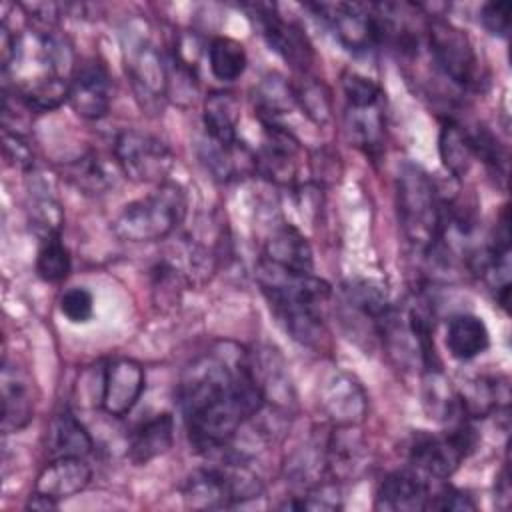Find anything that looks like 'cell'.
I'll list each match as a JSON object with an SVG mask.
<instances>
[{
    "mask_svg": "<svg viewBox=\"0 0 512 512\" xmlns=\"http://www.w3.org/2000/svg\"><path fill=\"white\" fill-rule=\"evenodd\" d=\"M178 400L190 442L202 452L226 448L264 406L250 352L222 342L196 358L182 374Z\"/></svg>",
    "mask_w": 512,
    "mask_h": 512,
    "instance_id": "obj_1",
    "label": "cell"
},
{
    "mask_svg": "<svg viewBox=\"0 0 512 512\" xmlns=\"http://www.w3.org/2000/svg\"><path fill=\"white\" fill-rule=\"evenodd\" d=\"M74 72L72 46L54 28L32 26L14 34L12 50L2 58L4 86L12 84L30 112H50L68 100Z\"/></svg>",
    "mask_w": 512,
    "mask_h": 512,
    "instance_id": "obj_2",
    "label": "cell"
},
{
    "mask_svg": "<svg viewBox=\"0 0 512 512\" xmlns=\"http://www.w3.org/2000/svg\"><path fill=\"white\" fill-rule=\"evenodd\" d=\"M256 280L284 330L300 344L316 346L324 336V306L330 286L312 274H294L260 258Z\"/></svg>",
    "mask_w": 512,
    "mask_h": 512,
    "instance_id": "obj_3",
    "label": "cell"
},
{
    "mask_svg": "<svg viewBox=\"0 0 512 512\" xmlns=\"http://www.w3.org/2000/svg\"><path fill=\"white\" fill-rule=\"evenodd\" d=\"M398 220L408 242L430 252L442 232L444 202L430 176L416 164H404L396 176Z\"/></svg>",
    "mask_w": 512,
    "mask_h": 512,
    "instance_id": "obj_4",
    "label": "cell"
},
{
    "mask_svg": "<svg viewBox=\"0 0 512 512\" xmlns=\"http://www.w3.org/2000/svg\"><path fill=\"white\" fill-rule=\"evenodd\" d=\"M186 210V192L174 182H162L152 194L126 204L114 218L112 232L132 244L158 242L184 222Z\"/></svg>",
    "mask_w": 512,
    "mask_h": 512,
    "instance_id": "obj_5",
    "label": "cell"
},
{
    "mask_svg": "<svg viewBox=\"0 0 512 512\" xmlns=\"http://www.w3.org/2000/svg\"><path fill=\"white\" fill-rule=\"evenodd\" d=\"M476 446V432L464 416L450 424L444 434L420 432L410 444V464L426 476L446 480Z\"/></svg>",
    "mask_w": 512,
    "mask_h": 512,
    "instance_id": "obj_6",
    "label": "cell"
},
{
    "mask_svg": "<svg viewBox=\"0 0 512 512\" xmlns=\"http://www.w3.org/2000/svg\"><path fill=\"white\" fill-rule=\"evenodd\" d=\"M426 36L432 58L446 78L462 88H470L478 82V56L470 38L458 26L444 18H430Z\"/></svg>",
    "mask_w": 512,
    "mask_h": 512,
    "instance_id": "obj_7",
    "label": "cell"
},
{
    "mask_svg": "<svg viewBox=\"0 0 512 512\" xmlns=\"http://www.w3.org/2000/svg\"><path fill=\"white\" fill-rule=\"evenodd\" d=\"M114 156L122 174L134 182H162L174 162L162 140L140 130H122L114 140Z\"/></svg>",
    "mask_w": 512,
    "mask_h": 512,
    "instance_id": "obj_8",
    "label": "cell"
},
{
    "mask_svg": "<svg viewBox=\"0 0 512 512\" xmlns=\"http://www.w3.org/2000/svg\"><path fill=\"white\" fill-rule=\"evenodd\" d=\"M326 20L338 42L354 52L368 54L380 44V30L374 6L366 4H318L314 6Z\"/></svg>",
    "mask_w": 512,
    "mask_h": 512,
    "instance_id": "obj_9",
    "label": "cell"
},
{
    "mask_svg": "<svg viewBox=\"0 0 512 512\" xmlns=\"http://www.w3.org/2000/svg\"><path fill=\"white\" fill-rule=\"evenodd\" d=\"M318 402L336 428H356L368 414V396L348 372L330 374L320 386Z\"/></svg>",
    "mask_w": 512,
    "mask_h": 512,
    "instance_id": "obj_10",
    "label": "cell"
},
{
    "mask_svg": "<svg viewBox=\"0 0 512 512\" xmlns=\"http://www.w3.org/2000/svg\"><path fill=\"white\" fill-rule=\"evenodd\" d=\"M126 72L138 98L154 100L168 96L170 68L162 52L144 36L132 40L126 48Z\"/></svg>",
    "mask_w": 512,
    "mask_h": 512,
    "instance_id": "obj_11",
    "label": "cell"
},
{
    "mask_svg": "<svg viewBox=\"0 0 512 512\" xmlns=\"http://www.w3.org/2000/svg\"><path fill=\"white\" fill-rule=\"evenodd\" d=\"M146 386V374L140 362L132 358H116L106 364L102 374L100 404L114 418L126 416L140 400Z\"/></svg>",
    "mask_w": 512,
    "mask_h": 512,
    "instance_id": "obj_12",
    "label": "cell"
},
{
    "mask_svg": "<svg viewBox=\"0 0 512 512\" xmlns=\"http://www.w3.org/2000/svg\"><path fill=\"white\" fill-rule=\"evenodd\" d=\"M68 104L86 120H98L108 114L112 104V80L102 62L88 60L76 66L68 88Z\"/></svg>",
    "mask_w": 512,
    "mask_h": 512,
    "instance_id": "obj_13",
    "label": "cell"
},
{
    "mask_svg": "<svg viewBox=\"0 0 512 512\" xmlns=\"http://www.w3.org/2000/svg\"><path fill=\"white\" fill-rule=\"evenodd\" d=\"M182 500L194 510H218L238 506L236 472L222 468H196L182 484Z\"/></svg>",
    "mask_w": 512,
    "mask_h": 512,
    "instance_id": "obj_14",
    "label": "cell"
},
{
    "mask_svg": "<svg viewBox=\"0 0 512 512\" xmlns=\"http://www.w3.org/2000/svg\"><path fill=\"white\" fill-rule=\"evenodd\" d=\"M264 144L256 154V172L276 184H292L298 172V140L282 124H264Z\"/></svg>",
    "mask_w": 512,
    "mask_h": 512,
    "instance_id": "obj_15",
    "label": "cell"
},
{
    "mask_svg": "<svg viewBox=\"0 0 512 512\" xmlns=\"http://www.w3.org/2000/svg\"><path fill=\"white\" fill-rule=\"evenodd\" d=\"M0 388H2V432L12 434L28 426V422L34 418V382L24 368L4 362Z\"/></svg>",
    "mask_w": 512,
    "mask_h": 512,
    "instance_id": "obj_16",
    "label": "cell"
},
{
    "mask_svg": "<svg viewBox=\"0 0 512 512\" xmlns=\"http://www.w3.org/2000/svg\"><path fill=\"white\" fill-rule=\"evenodd\" d=\"M250 368L264 404L290 412L296 404V394L282 356L272 348H260L250 354Z\"/></svg>",
    "mask_w": 512,
    "mask_h": 512,
    "instance_id": "obj_17",
    "label": "cell"
},
{
    "mask_svg": "<svg viewBox=\"0 0 512 512\" xmlns=\"http://www.w3.org/2000/svg\"><path fill=\"white\" fill-rule=\"evenodd\" d=\"M430 488L418 470H396L388 474L376 490V510L420 512L428 510Z\"/></svg>",
    "mask_w": 512,
    "mask_h": 512,
    "instance_id": "obj_18",
    "label": "cell"
},
{
    "mask_svg": "<svg viewBox=\"0 0 512 512\" xmlns=\"http://www.w3.org/2000/svg\"><path fill=\"white\" fill-rule=\"evenodd\" d=\"M258 24L270 50H274L292 68H308L314 58V50L300 26H296L294 22H286L272 10H258Z\"/></svg>",
    "mask_w": 512,
    "mask_h": 512,
    "instance_id": "obj_19",
    "label": "cell"
},
{
    "mask_svg": "<svg viewBox=\"0 0 512 512\" xmlns=\"http://www.w3.org/2000/svg\"><path fill=\"white\" fill-rule=\"evenodd\" d=\"M92 478L90 466L78 456L52 458L36 476L34 492L44 494L56 502L80 494Z\"/></svg>",
    "mask_w": 512,
    "mask_h": 512,
    "instance_id": "obj_20",
    "label": "cell"
},
{
    "mask_svg": "<svg viewBox=\"0 0 512 512\" xmlns=\"http://www.w3.org/2000/svg\"><path fill=\"white\" fill-rule=\"evenodd\" d=\"M262 260L294 274H312L314 268L312 248L306 236L290 224H284L272 232V236L266 240Z\"/></svg>",
    "mask_w": 512,
    "mask_h": 512,
    "instance_id": "obj_21",
    "label": "cell"
},
{
    "mask_svg": "<svg viewBox=\"0 0 512 512\" xmlns=\"http://www.w3.org/2000/svg\"><path fill=\"white\" fill-rule=\"evenodd\" d=\"M174 442V418L168 412L142 422L128 442V458L134 464H148L170 450Z\"/></svg>",
    "mask_w": 512,
    "mask_h": 512,
    "instance_id": "obj_22",
    "label": "cell"
},
{
    "mask_svg": "<svg viewBox=\"0 0 512 512\" xmlns=\"http://www.w3.org/2000/svg\"><path fill=\"white\" fill-rule=\"evenodd\" d=\"M202 160L214 178L224 182L256 172V154L240 140L218 144L208 138L202 150Z\"/></svg>",
    "mask_w": 512,
    "mask_h": 512,
    "instance_id": "obj_23",
    "label": "cell"
},
{
    "mask_svg": "<svg viewBox=\"0 0 512 512\" xmlns=\"http://www.w3.org/2000/svg\"><path fill=\"white\" fill-rule=\"evenodd\" d=\"M490 346V332L480 316L456 314L446 328V348L452 358L468 362L484 354Z\"/></svg>",
    "mask_w": 512,
    "mask_h": 512,
    "instance_id": "obj_24",
    "label": "cell"
},
{
    "mask_svg": "<svg viewBox=\"0 0 512 512\" xmlns=\"http://www.w3.org/2000/svg\"><path fill=\"white\" fill-rule=\"evenodd\" d=\"M422 404L430 418L440 422H456L466 416L460 394L454 390L450 380L444 376V372L438 368L424 370L422 380Z\"/></svg>",
    "mask_w": 512,
    "mask_h": 512,
    "instance_id": "obj_25",
    "label": "cell"
},
{
    "mask_svg": "<svg viewBox=\"0 0 512 512\" xmlns=\"http://www.w3.org/2000/svg\"><path fill=\"white\" fill-rule=\"evenodd\" d=\"M92 436L84 428V424L70 412H58L48 426V452L52 458L60 456H78L84 458L92 452Z\"/></svg>",
    "mask_w": 512,
    "mask_h": 512,
    "instance_id": "obj_26",
    "label": "cell"
},
{
    "mask_svg": "<svg viewBox=\"0 0 512 512\" xmlns=\"http://www.w3.org/2000/svg\"><path fill=\"white\" fill-rule=\"evenodd\" d=\"M204 128L210 140L230 144L238 140L236 128L240 120V102L232 92H212L204 102Z\"/></svg>",
    "mask_w": 512,
    "mask_h": 512,
    "instance_id": "obj_27",
    "label": "cell"
},
{
    "mask_svg": "<svg viewBox=\"0 0 512 512\" xmlns=\"http://www.w3.org/2000/svg\"><path fill=\"white\" fill-rule=\"evenodd\" d=\"M438 152L444 168L456 178L466 176L472 168V162L476 160L470 132H466L460 124L452 120L444 122L440 128Z\"/></svg>",
    "mask_w": 512,
    "mask_h": 512,
    "instance_id": "obj_28",
    "label": "cell"
},
{
    "mask_svg": "<svg viewBox=\"0 0 512 512\" xmlns=\"http://www.w3.org/2000/svg\"><path fill=\"white\" fill-rule=\"evenodd\" d=\"M346 128L350 134V140L364 148L366 154L376 156L382 148L384 138V116L380 102L370 106H346Z\"/></svg>",
    "mask_w": 512,
    "mask_h": 512,
    "instance_id": "obj_29",
    "label": "cell"
},
{
    "mask_svg": "<svg viewBox=\"0 0 512 512\" xmlns=\"http://www.w3.org/2000/svg\"><path fill=\"white\" fill-rule=\"evenodd\" d=\"M254 102L262 124H280L278 118L294 108L296 92L284 78L270 74L256 86Z\"/></svg>",
    "mask_w": 512,
    "mask_h": 512,
    "instance_id": "obj_30",
    "label": "cell"
},
{
    "mask_svg": "<svg viewBox=\"0 0 512 512\" xmlns=\"http://www.w3.org/2000/svg\"><path fill=\"white\" fill-rule=\"evenodd\" d=\"M248 58L244 46L228 36H216L208 44V66L214 78L234 82L246 70Z\"/></svg>",
    "mask_w": 512,
    "mask_h": 512,
    "instance_id": "obj_31",
    "label": "cell"
},
{
    "mask_svg": "<svg viewBox=\"0 0 512 512\" xmlns=\"http://www.w3.org/2000/svg\"><path fill=\"white\" fill-rule=\"evenodd\" d=\"M72 268L68 248L62 244L60 234L42 240L36 256V272L44 282H62Z\"/></svg>",
    "mask_w": 512,
    "mask_h": 512,
    "instance_id": "obj_32",
    "label": "cell"
},
{
    "mask_svg": "<svg viewBox=\"0 0 512 512\" xmlns=\"http://www.w3.org/2000/svg\"><path fill=\"white\" fill-rule=\"evenodd\" d=\"M68 178L78 186L84 188L88 192H104L110 186V176L106 174L102 162L98 160V156L90 154L84 156L80 160H76L74 164H70L68 168Z\"/></svg>",
    "mask_w": 512,
    "mask_h": 512,
    "instance_id": "obj_33",
    "label": "cell"
},
{
    "mask_svg": "<svg viewBox=\"0 0 512 512\" xmlns=\"http://www.w3.org/2000/svg\"><path fill=\"white\" fill-rule=\"evenodd\" d=\"M292 510H338L342 508L340 488L334 482H318L304 496L284 504Z\"/></svg>",
    "mask_w": 512,
    "mask_h": 512,
    "instance_id": "obj_34",
    "label": "cell"
},
{
    "mask_svg": "<svg viewBox=\"0 0 512 512\" xmlns=\"http://www.w3.org/2000/svg\"><path fill=\"white\" fill-rule=\"evenodd\" d=\"M470 138H472V146H474V156L480 158L496 176H500L504 180L508 160H506L504 148L498 144L494 134L488 132L486 128H478L474 134H470Z\"/></svg>",
    "mask_w": 512,
    "mask_h": 512,
    "instance_id": "obj_35",
    "label": "cell"
},
{
    "mask_svg": "<svg viewBox=\"0 0 512 512\" xmlns=\"http://www.w3.org/2000/svg\"><path fill=\"white\" fill-rule=\"evenodd\" d=\"M60 312L72 324H86L94 316V296L84 286H72L60 296Z\"/></svg>",
    "mask_w": 512,
    "mask_h": 512,
    "instance_id": "obj_36",
    "label": "cell"
},
{
    "mask_svg": "<svg viewBox=\"0 0 512 512\" xmlns=\"http://www.w3.org/2000/svg\"><path fill=\"white\" fill-rule=\"evenodd\" d=\"M342 88H344V96H346V106H370V104H378L380 102V88L374 80L356 74V72H346L344 80H342Z\"/></svg>",
    "mask_w": 512,
    "mask_h": 512,
    "instance_id": "obj_37",
    "label": "cell"
},
{
    "mask_svg": "<svg viewBox=\"0 0 512 512\" xmlns=\"http://www.w3.org/2000/svg\"><path fill=\"white\" fill-rule=\"evenodd\" d=\"M294 92H296V102L304 108V112L316 124H324L330 120V98H328V92L322 88V84L310 82Z\"/></svg>",
    "mask_w": 512,
    "mask_h": 512,
    "instance_id": "obj_38",
    "label": "cell"
},
{
    "mask_svg": "<svg viewBox=\"0 0 512 512\" xmlns=\"http://www.w3.org/2000/svg\"><path fill=\"white\" fill-rule=\"evenodd\" d=\"M510 12V2H486L480 8V22L492 36L506 38L510 32Z\"/></svg>",
    "mask_w": 512,
    "mask_h": 512,
    "instance_id": "obj_39",
    "label": "cell"
},
{
    "mask_svg": "<svg viewBox=\"0 0 512 512\" xmlns=\"http://www.w3.org/2000/svg\"><path fill=\"white\" fill-rule=\"evenodd\" d=\"M428 508L434 510H454V512H470L476 510V502L466 490H460L456 486H442L434 498H430Z\"/></svg>",
    "mask_w": 512,
    "mask_h": 512,
    "instance_id": "obj_40",
    "label": "cell"
},
{
    "mask_svg": "<svg viewBox=\"0 0 512 512\" xmlns=\"http://www.w3.org/2000/svg\"><path fill=\"white\" fill-rule=\"evenodd\" d=\"M4 152H6V158L18 168H30L34 164V154L26 144V140L22 138V134L18 132L4 130Z\"/></svg>",
    "mask_w": 512,
    "mask_h": 512,
    "instance_id": "obj_41",
    "label": "cell"
},
{
    "mask_svg": "<svg viewBox=\"0 0 512 512\" xmlns=\"http://www.w3.org/2000/svg\"><path fill=\"white\" fill-rule=\"evenodd\" d=\"M26 508H32V510H56L58 508V502L44 496V494H38L34 492L26 504Z\"/></svg>",
    "mask_w": 512,
    "mask_h": 512,
    "instance_id": "obj_42",
    "label": "cell"
},
{
    "mask_svg": "<svg viewBox=\"0 0 512 512\" xmlns=\"http://www.w3.org/2000/svg\"><path fill=\"white\" fill-rule=\"evenodd\" d=\"M496 494L498 498H504L506 500V506L510 502V480H508V466L502 468L498 480H496Z\"/></svg>",
    "mask_w": 512,
    "mask_h": 512,
    "instance_id": "obj_43",
    "label": "cell"
}]
</instances>
